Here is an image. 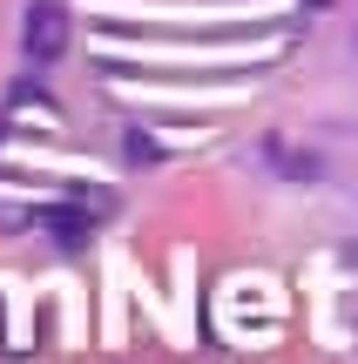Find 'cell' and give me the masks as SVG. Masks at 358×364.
<instances>
[{
  "instance_id": "6da1fadb",
  "label": "cell",
  "mask_w": 358,
  "mask_h": 364,
  "mask_svg": "<svg viewBox=\"0 0 358 364\" xmlns=\"http://www.w3.org/2000/svg\"><path fill=\"white\" fill-rule=\"evenodd\" d=\"M68 34H75V27H68V7L61 0H34V7H27V21H21V48H27V61L34 68H54L68 54Z\"/></svg>"
}]
</instances>
